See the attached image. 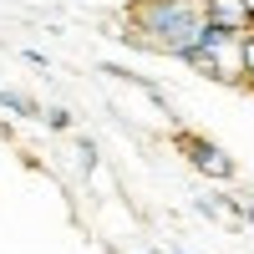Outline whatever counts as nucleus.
<instances>
[{
	"label": "nucleus",
	"mask_w": 254,
	"mask_h": 254,
	"mask_svg": "<svg viewBox=\"0 0 254 254\" xmlns=\"http://www.w3.org/2000/svg\"><path fill=\"white\" fill-rule=\"evenodd\" d=\"M127 15H132L127 41L158 46V51L178 56V61L193 51L198 36H203V5H198V0H132Z\"/></svg>",
	"instance_id": "obj_1"
},
{
	"label": "nucleus",
	"mask_w": 254,
	"mask_h": 254,
	"mask_svg": "<svg viewBox=\"0 0 254 254\" xmlns=\"http://www.w3.org/2000/svg\"><path fill=\"white\" fill-rule=\"evenodd\" d=\"M183 66H193V71L208 76V81H224V87H244V71H239V36L208 26V20H203L198 46L183 56Z\"/></svg>",
	"instance_id": "obj_2"
},
{
	"label": "nucleus",
	"mask_w": 254,
	"mask_h": 254,
	"mask_svg": "<svg viewBox=\"0 0 254 254\" xmlns=\"http://www.w3.org/2000/svg\"><path fill=\"white\" fill-rule=\"evenodd\" d=\"M178 147H183V158H188V168L193 173H203V178H214V183H234V158L224 153V147L214 142V137H198V132H178Z\"/></svg>",
	"instance_id": "obj_3"
},
{
	"label": "nucleus",
	"mask_w": 254,
	"mask_h": 254,
	"mask_svg": "<svg viewBox=\"0 0 254 254\" xmlns=\"http://www.w3.org/2000/svg\"><path fill=\"white\" fill-rule=\"evenodd\" d=\"M198 5H203L208 26H219L229 36H239V41L254 31V0H198Z\"/></svg>",
	"instance_id": "obj_4"
},
{
	"label": "nucleus",
	"mask_w": 254,
	"mask_h": 254,
	"mask_svg": "<svg viewBox=\"0 0 254 254\" xmlns=\"http://www.w3.org/2000/svg\"><path fill=\"white\" fill-rule=\"evenodd\" d=\"M0 107L15 112V117H41L36 102H31V97H20V92H10V87H0Z\"/></svg>",
	"instance_id": "obj_5"
},
{
	"label": "nucleus",
	"mask_w": 254,
	"mask_h": 254,
	"mask_svg": "<svg viewBox=\"0 0 254 254\" xmlns=\"http://www.w3.org/2000/svg\"><path fill=\"white\" fill-rule=\"evenodd\" d=\"M239 71H244V87H254V31L239 41Z\"/></svg>",
	"instance_id": "obj_6"
},
{
	"label": "nucleus",
	"mask_w": 254,
	"mask_h": 254,
	"mask_svg": "<svg viewBox=\"0 0 254 254\" xmlns=\"http://www.w3.org/2000/svg\"><path fill=\"white\" fill-rule=\"evenodd\" d=\"M41 117H46V122L56 127V132H66V127H71V112H66V107H46Z\"/></svg>",
	"instance_id": "obj_7"
},
{
	"label": "nucleus",
	"mask_w": 254,
	"mask_h": 254,
	"mask_svg": "<svg viewBox=\"0 0 254 254\" xmlns=\"http://www.w3.org/2000/svg\"><path fill=\"white\" fill-rule=\"evenodd\" d=\"M168 254H183V249H168Z\"/></svg>",
	"instance_id": "obj_8"
}]
</instances>
